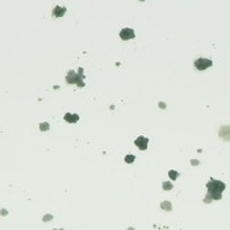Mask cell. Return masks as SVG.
Returning a JSON list of instances; mask_svg holds the SVG:
<instances>
[{
	"label": "cell",
	"instance_id": "5b68a950",
	"mask_svg": "<svg viewBox=\"0 0 230 230\" xmlns=\"http://www.w3.org/2000/svg\"><path fill=\"white\" fill-rule=\"evenodd\" d=\"M134 143H136V146L139 150H146L147 149V145H149V139H147L146 137H143V136H139V137L136 138Z\"/></svg>",
	"mask_w": 230,
	"mask_h": 230
},
{
	"label": "cell",
	"instance_id": "30bf717a",
	"mask_svg": "<svg viewBox=\"0 0 230 230\" xmlns=\"http://www.w3.org/2000/svg\"><path fill=\"white\" fill-rule=\"evenodd\" d=\"M134 161H136V156H134V155L129 154V155L125 156V162H126V163H133Z\"/></svg>",
	"mask_w": 230,
	"mask_h": 230
},
{
	"label": "cell",
	"instance_id": "9c48e42d",
	"mask_svg": "<svg viewBox=\"0 0 230 230\" xmlns=\"http://www.w3.org/2000/svg\"><path fill=\"white\" fill-rule=\"evenodd\" d=\"M50 129V125L47 124V122H42L41 125H39V130L41 131H46V130H49Z\"/></svg>",
	"mask_w": 230,
	"mask_h": 230
},
{
	"label": "cell",
	"instance_id": "4fadbf2b",
	"mask_svg": "<svg viewBox=\"0 0 230 230\" xmlns=\"http://www.w3.org/2000/svg\"><path fill=\"white\" fill-rule=\"evenodd\" d=\"M50 220H53V216H51V214H45V216L42 217V221H44V222H49Z\"/></svg>",
	"mask_w": 230,
	"mask_h": 230
},
{
	"label": "cell",
	"instance_id": "3957f363",
	"mask_svg": "<svg viewBox=\"0 0 230 230\" xmlns=\"http://www.w3.org/2000/svg\"><path fill=\"white\" fill-rule=\"evenodd\" d=\"M212 64H213V62H212L210 59H207V58H197V59L195 61V67L199 71H204L208 67H210Z\"/></svg>",
	"mask_w": 230,
	"mask_h": 230
},
{
	"label": "cell",
	"instance_id": "7c38bea8",
	"mask_svg": "<svg viewBox=\"0 0 230 230\" xmlns=\"http://www.w3.org/2000/svg\"><path fill=\"white\" fill-rule=\"evenodd\" d=\"M168 176L171 177L172 180H175V179H177V176H179V174L176 172V171H174V170H171V171H168Z\"/></svg>",
	"mask_w": 230,
	"mask_h": 230
},
{
	"label": "cell",
	"instance_id": "9a60e30c",
	"mask_svg": "<svg viewBox=\"0 0 230 230\" xmlns=\"http://www.w3.org/2000/svg\"><path fill=\"white\" fill-rule=\"evenodd\" d=\"M54 230H63V229H54Z\"/></svg>",
	"mask_w": 230,
	"mask_h": 230
},
{
	"label": "cell",
	"instance_id": "52a82bcc",
	"mask_svg": "<svg viewBox=\"0 0 230 230\" xmlns=\"http://www.w3.org/2000/svg\"><path fill=\"white\" fill-rule=\"evenodd\" d=\"M64 13H66V8H64V7H59V5H57V7L53 9V15L55 17H62Z\"/></svg>",
	"mask_w": 230,
	"mask_h": 230
},
{
	"label": "cell",
	"instance_id": "7a4b0ae2",
	"mask_svg": "<svg viewBox=\"0 0 230 230\" xmlns=\"http://www.w3.org/2000/svg\"><path fill=\"white\" fill-rule=\"evenodd\" d=\"M83 78H84V75H83V69L78 70V74L74 72L72 70L71 71H69L66 76V82L69 83V84H76L78 87H84V82H83Z\"/></svg>",
	"mask_w": 230,
	"mask_h": 230
},
{
	"label": "cell",
	"instance_id": "5bb4252c",
	"mask_svg": "<svg viewBox=\"0 0 230 230\" xmlns=\"http://www.w3.org/2000/svg\"><path fill=\"white\" fill-rule=\"evenodd\" d=\"M128 230H134V228H129Z\"/></svg>",
	"mask_w": 230,
	"mask_h": 230
},
{
	"label": "cell",
	"instance_id": "277c9868",
	"mask_svg": "<svg viewBox=\"0 0 230 230\" xmlns=\"http://www.w3.org/2000/svg\"><path fill=\"white\" fill-rule=\"evenodd\" d=\"M136 37V33L131 28H124V29L120 32V38L124 39V41H128V39H133Z\"/></svg>",
	"mask_w": 230,
	"mask_h": 230
},
{
	"label": "cell",
	"instance_id": "8fae6325",
	"mask_svg": "<svg viewBox=\"0 0 230 230\" xmlns=\"http://www.w3.org/2000/svg\"><path fill=\"white\" fill-rule=\"evenodd\" d=\"M162 187H163L164 191H170V189H172V184H171L170 182H164L163 184H162Z\"/></svg>",
	"mask_w": 230,
	"mask_h": 230
},
{
	"label": "cell",
	"instance_id": "ba28073f",
	"mask_svg": "<svg viewBox=\"0 0 230 230\" xmlns=\"http://www.w3.org/2000/svg\"><path fill=\"white\" fill-rule=\"evenodd\" d=\"M161 208L163 210H167V212H171L172 210V205H171V202L170 201H163L161 204Z\"/></svg>",
	"mask_w": 230,
	"mask_h": 230
},
{
	"label": "cell",
	"instance_id": "6da1fadb",
	"mask_svg": "<svg viewBox=\"0 0 230 230\" xmlns=\"http://www.w3.org/2000/svg\"><path fill=\"white\" fill-rule=\"evenodd\" d=\"M207 188H208V196L212 200H221L222 199V192L226 188V184L223 182H220V180L210 179L207 183Z\"/></svg>",
	"mask_w": 230,
	"mask_h": 230
},
{
	"label": "cell",
	"instance_id": "8992f818",
	"mask_svg": "<svg viewBox=\"0 0 230 230\" xmlns=\"http://www.w3.org/2000/svg\"><path fill=\"white\" fill-rule=\"evenodd\" d=\"M64 121L69 122V124H75V122L79 121V116L75 115V113H66L64 115Z\"/></svg>",
	"mask_w": 230,
	"mask_h": 230
}]
</instances>
